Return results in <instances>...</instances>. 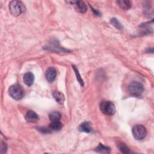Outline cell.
Returning <instances> with one entry per match:
<instances>
[{
  "label": "cell",
  "mask_w": 154,
  "mask_h": 154,
  "mask_svg": "<svg viewBox=\"0 0 154 154\" xmlns=\"http://www.w3.org/2000/svg\"><path fill=\"white\" fill-rule=\"evenodd\" d=\"M9 10L14 16H18L25 10L24 4L19 1H12L9 4Z\"/></svg>",
  "instance_id": "obj_1"
},
{
  "label": "cell",
  "mask_w": 154,
  "mask_h": 154,
  "mask_svg": "<svg viewBox=\"0 0 154 154\" xmlns=\"http://www.w3.org/2000/svg\"><path fill=\"white\" fill-rule=\"evenodd\" d=\"M128 91L132 96L139 97L144 91V87L141 83L138 81H133L129 85Z\"/></svg>",
  "instance_id": "obj_2"
},
{
  "label": "cell",
  "mask_w": 154,
  "mask_h": 154,
  "mask_svg": "<svg viewBox=\"0 0 154 154\" xmlns=\"http://www.w3.org/2000/svg\"><path fill=\"white\" fill-rule=\"evenodd\" d=\"M9 95L15 100H20L24 96V90L18 84H14L10 87L8 89Z\"/></svg>",
  "instance_id": "obj_3"
},
{
  "label": "cell",
  "mask_w": 154,
  "mask_h": 154,
  "mask_svg": "<svg viewBox=\"0 0 154 154\" xmlns=\"http://www.w3.org/2000/svg\"><path fill=\"white\" fill-rule=\"evenodd\" d=\"M132 132L135 139L137 140H143L147 134L146 128L142 125H137L134 126L132 129Z\"/></svg>",
  "instance_id": "obj_4"
},
{
  "label": "cell",
  "mask_w": 154,
  "mask_h": 154,
  "mask_svg": "<svg viewBox=\"0 0 154 154\" xmlns=\"http://www.w3.org/2000/svg\"><path fill=\"white\" fill-rule=\"evenodd\" d=\"M100 109L104 114L112 116L116 112V106L110 101H103L100 105Z\"/></svg>",
  "instance_id": "obj_5"
},
{
  "label": "cell",
  "mask_w": 154,
  "mask_h": 154,
  "mask_svg": "<svg viewBox=\"0 0 154 154\" xmlns=\"http://www.w3.org/2000/svg\"><path fill=\"white\" fill-rule=\"evenodd\" d=\"M71 3L72 5H75V9L79 13H84L87 11V7L85 3L82 1H74L69 2Z\"/></svg>",
  "instance_id": "obj_6"
},
{
  "label": "cell",
  "mask_w": 154,
  "mask_h": 154,
  "mask_svg": "<svg viewBox=\"0 0 154 154\" xmlns=\"http://www.w3.org/2000/svg\"><path fill=\"white\" fill-rule=\"evenodd\" d=\"M57 76V71L54 67H49L45 73V77L47 81L49 82H53Z\"/></svg>",
  "instance_id": "obj_7"
},
{
  "label": "cell",
  "mask_w": 154,
  "mask_h": 154,
  "mask_svg": "<svg viewBox=\"0 0 154 154\" xmlns=\"http://www.w3.org/2000/svg\"><path fill=\"white\" fill-rule=\"evenodd\" d=\"M25 119L29 123H36L38 119V116L33 111H28L25 116Z\"/></svg>",
  "instance_id": "obj_8"
},
{
  "label": "cell",
  "mask_w": 154,
  "mask_h": 154,
  "mask_svg": "<svg viewBox=\"0 0 154 154\" xmlns=\"http://www.w3.org/2000/svg\"><path fill=\"white\" fill-rule=\"evenodd\" d=\"M23 80L27 86H31L34 81V75L32 72H27L23 75Z\"/></svg>",
  "instance_id": "obj_9"
},
{
  "label": "cell",
  "mask_w": 154,
  "mask_h": 154,
  "mask_svg": "<svg viewBox=\"0 0 154 154\" xmlns=\"http://www.w3.org/2000/svg\"><path fill=\"white\" fill-rule=\"evenodd\" d=\"M78 129L80 132H84L86 133H90L91 132L92 129L90 126V122H84L82 123L78 127Z\"/></svg>",
  "instance_id": "obj_10"
},
{
  "label": "cell",
  "mask_w": 154,
  "mask_h": 154,
  "mask_svg": "<svg viewBox=\"0 0 154 154\" xmlns=\"http://www.w3.org/2000/svg\"><path fill=\"white\" fill-rule=\"evenodd\" d=\"M47 49H49V50H51V51H58V52H60V51L66 52L67 51L64 49L60 47V46L59 45L58 43H57V41H56V42L53 41L52 42L50 43L49 46L47 47Z\"/></svg>",
  "instance_id": "obj_11"
},
{
  "label": "cell",
  "mask_w": 154,
  "mask_h": 154,
  "mask_svg": "<svg viewBox=\"0 0 154 154\" xmlns=\"http://www.w3.org/2000/svg\"><path fill=\"white\" fill-rule=\"evenodd\" d=\"M52 95L55 100L57 101V102H58L60 104H63L64 103L65 98L63 93L58 91H55L53 92Z\"/></svg>",
  "instance_id": "obj_12"
},
{
  "label": "cell",
  "mask_w": 154,
  "mask_h": 154,
  "mask_svg": "<svg viewBox=\"0 0 154 154\" xmlns=\"http://www.w3.org/2000/svg\"><path fill=\"white\" fill-rule=\"evenodd\" d=\"M116 2L119 6L123 10H129L131 8V2L128 0H120L117 1Z\"/></svg>",
  "instance_id": "obj_13"
},
{
  "label": "cell",
  "mask_w": 154,
  "mask_h": 154,
  "mask_svg": "<svg viewBox=\"0 0 154 154\" xmlns=\"http://www.w3.org/2000/svg\"><path fill=\"white\" fill-rule=\"evenodd\" d=\"M95 150L97 152L102 153H109L111 151V149L108 147L103 146L102 144H99L98 146L95 149Z\"/></svg>",
  "instance_id": "obj_14"
},
{
  "label": "cell",
  "mask_w": 154,
  "mask_h": 154,
  "mask_svg": "<svg viewBox=\"0 0 154 154\" xmlns=\"http://www.w3.org/2000/svg\"><path fill=\"white\" fill-rule=\"evenodd\" d=\"M61 117V114L60 112H58V111L52 112L49 115V118L51 122L59 121Z\"/></svg>",
  "instance_id": "obj_15"
},
{
  "label": "cell",
  "mask_w": 154,
  "mask_h": 154,
  "mask_svg": "<svg viewBox=\"0 0 154 154\" xmlns=\"http://www.w3.org/2000/svg\"><path fill=\"white\" fill-rule=\"evenodd\" d=\"M117 147L119 148V150L123 153H130V150L129 147L123 143L122 142H119L117 143Z\"/></svg>",
  "instance_id": "obj_16"
},
{
  "label": "cell",
  "mask_w": 154,
  "mask_h": 154,
  "mask_svg": "<svg viewBox=\"0 0 154 154\" xmlns=\"http://www.w3.org/2000/svg\"><path fill=\"white\" fill-rule=\"evenodd\" d=\"M63 126L62 123L60 122V121H55V122H51L49 124V128L52 130L54 131H58L61 129Z\"/></svg>",
  "instance_id": "obj_17"
},
{
  "label": "cell",
  "mask_w": 154,
  "mask_h": 154,
  "mask_svg": "<svg viewBox=\"0 0 154 154\" xmlns=\"http://www.w3.org/2000/svg\"><path fill=\"white\" fill-rule=\"evenodd\" d=\"M111 23L116 28L118 29H123V26L121 24V23L117 20L116 18H112L110 20Z\"/></svg>",
  "instance_id": "obj_18"
},
{
  "label": "cell",
  "mask_w": 154,
  "mask_h": 154,
  "mask_svg": "<svg viewBox=\"0 0 154 154\" xmlns=\"http://www.w3.org/2000/svg\"><path fill=\"white\" fill-rule=\"evenodd\" d=\"M73 69L75 72V74L76 75V78L78 81V82H79V84H81V86H84V82H83V80L81 79V75L78 72V70L77 69V67L75 66H73Z\"/></svg>",
  "instance_id": "obj_19"
},
{
  "label": "cell",
  "mask_w": 154,
  "mask_h": 154,
  "mask_svg": "<svg viewBox=\"0 0 154 154\" xmlns=\"http://www.w3.org/2000/svg\"><path fill=\"white\" fill-rule=\"evenodd\" d=\"M7 145L5 143L2 142V146H1V153H5L7 152Z\"/></svg>",
  "instance_id": "obj_20"
},
{
  "label": "cell",
  "mask_w": 154,
  "mask_h": 154,
  "mask_svg": "<svg viewBox=\"0 0 154 154\" xmlns=\"http://www.w3.org/2000/svg\"><path fill=\"white\" fill-rule=\"evenodd\" d=\"M90 8L92 9V10L94 11V14H95L96 15H100V13H99V12L98 11L95 10H94V9H93V7H91V6H90Z\"/></svg>",
  "instance_id": "obj_21"
}]
</instances>
